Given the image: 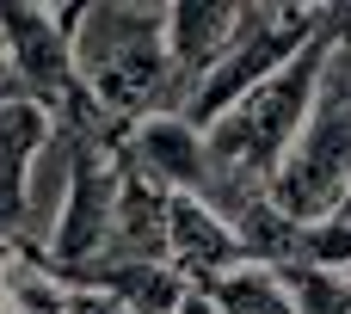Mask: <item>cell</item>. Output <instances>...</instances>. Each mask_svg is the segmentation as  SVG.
<instances>
[{
	"label": "cell",
	"instance_id": "obj_5",
	"mask_svg": "<svg viewBox=\"0 0 351 314\" xmlns=\"http://www.w3.org/2000/svg\"><path fill=\"white\" fill-rule=\"evenodd\" d=\"M234 31V6L222 0H179L167 6V68H173V117L185 111V99L197 93V80L216 68V56L228 49Z\"/></svg>",
	"mask_w": 351,
	"mask_h": 314
},
{
	"label": "cell",
	"instance_id": "obj_14",
	"mask_svg": "<svg viewBox=\"0 0 351 314\" xmlns=\"http://www.w3.org/2000/svg\"><path fill=\"white\" fill-rule=\"evenodd\" d=\"M179 314H216V302H210L204 290H185V302H179Z\"/></svg>",
	"mask_w": 351,
	"mask_h": 314
},
{
	"label": "cell",
	"instance_id": "obj_15",
	"mask_svg": "<svg viewBox=\"0 0 351 314\" xmlns=\"http://www.w3.org/2000/svg\"><path fill=\"white\" fill-rule=\"evenodd\" d=\"M333 222H346V228H351V185H346V197H339V210H333Z\"/></svg>",
	"mask_w": 351,
	"mask_h": 314
},
{
	"label": "cell",
	"instance_id": "obj_4",
	"mask_svg": "<svg viewBox=\"0 0 351 314\" xmlns=\"http://www.w3.org/2000/svg\"><path fill=\"white\" fill-rule=\"evenodd\" d=\"M123 160H130V173H142L167 197H197L204 191V136L173 111L130 123L123 130Z\"/></svg>",
	"mask_w": 351,
	"mask_h": 314
},
{
	"label": "cell",
	"instance_id": "obj_8",
	"mask_svg": "<svg viewBox=\"0 0 351 314\" xmlns=\"http://www.w3.org/2000/svg\"><path fill=\"white\" fill-rule=\"evenodd\" d=\"M99 259L167 265V191L148 185L142 173H130V160H123V185H117V210H111V234H105Z\"/></svg>",
	"mask_w": 351,
	"mask_h": 314
},
{
	"label": "cell",
	"instance_id": "obj_6",
	"mask_svg": "<svg viewBox=\"0 0 351 314\" xmlns=\"http://www.w3.org/2000/svg\"><path fill=\"white\" fill-rule=\"evenodd\" d=\"M167 265H173L191 290H204V284H216L222 271L241 265V241H234V228H228L210 204H197V197H167Z\"/></svg>",
	"mask_w": 351,
	"mask_h": 314
},
{
	"label": "cell",
	"instance_id": "obj_11",
	"mask_svg": "<svg viewBox=\"0 0 351 314\" xmlns=\"http://www.w3.org/2000/svg\"><path fill=\"white\" fill-rule=\"evenodd\" d=\"M296 314H351V271H278Z\"/></svg>",
	"mask_w": 351,
	"mask_h": 314
},
{
	"label": "cell",
	"instance_id": "obj_9",
	"mask_svg": "<svg viewBox=\"0 0 351 314\" xmlns=\"http://www.w3.org/2000/svg\"><path fill=\"white\" fill-rule=\"evenodd\" d=\"M204 296L216 302V314H296L284 278L265 271V265H234L216 284H204Z\"/></svg>",
	"mask_w": 351,
	"mask_h": 314
},
{
	"label": "cell",
	"instance_id": "obj_3",
	"mask_svg": "<svg viewBox=\"0 0 351 314\" xmlns=\"http://www.w3.org/2000/svg\"><path fill=\"white\" fill-rule=\"evenodd\" d=\"M346 185H351V105L333 93H315V111H308L302 136L290 142L265 204L290 222H327L339 210Z\"/></svg>",
	"mask_w": 351,
	"mask_h": 314
},
{
	"label": "cell",
	"instance_id": "obj_13",
	"mask_svg": "<svg viewBox=\"0 0 351 314\" xmlns=\"http://www.w3.org/2000/svg\"><path fill=\"white\" fill-rule=\"evenodd\" d=\"M12 99H25V93H19V80H12V62H6V43H0V105H12Z\"/></svg>",
	"mask_w": 351,
	"mask_h": 314
},
{
	"label": "cell",
	"instance_id": "obj_10",
	"mask_svg": "<svg viewBox=\"0 0 351 314\" xmlns=\"http://www.w3.org/2000/svg\"><path fill=\"white\" fill-rule=\"evenodd\" d=\"M0 314H62V284L25 259H0Z\"/></svg>",
	"mask_w": 351,
	"mask_h": 314
},
{
	"label": "cell",
	"instance_id": "obj_1",
	"mask_svg": "<svg viewBox=\"0 0 351 314\" xmlns=\"http://www.w3.org/2000/svg\"><path fill=\"white\" fill-rule=\"evenodd\" d=\"M74 80L86 105L111 123L130 130L142 117L173 111V68H167V6L160 0H99L80 6V25L68 37Z\"/></svg>",
	"mask_w": 351,
	"mask_h": 314
},
{
	"label": "cell",
	"instance_id": "obj_7",
	"mask_svg": "<svg viewBox=\"0 0 351 314\" xmlns=\"http://www.w3.org/2000/svg\"><path fill=\"white\" fill-rule=\"evenodd\" d=\"M49 142V117L31 99L0 105V259H19L25 241V179L37 148Z\"/></svg>",
	"mask_w": 351,
	"mask_h": 314
},
{
	"label": "cell",
	"instance_id": "obj_12",
	"mask_svg": "<svg viewBox=\"0 0 351 314\" xmlns=\"http://www.w3.org/2000/svg\"><path fill=\"white\" fill-rule=\"evenodd\" d=\"M62 314H130V309L99 296V290H62Z\"/></svg>",
	"mask_w": 351,
	"mask_h": 314
},
{
	"label": "cell",
	"instance_id": "obj_2",
	"mask_svg": "<svg viewBox=\"0 0 351 314\" xmlns=\"http://www.w3.org/2000/svg\"><path fill=\"white\" fill-rule=\"evenodd\" d=\"M327 6H308V0H284V6H234V31H228V49L216 56V68L197 80V93L185 99V123L204 136L216 117H228L253 86H265L315 31H321Z\"/></svg>",
	"mask_w": 351,
	"mask_h": 314
}]
</instances>
